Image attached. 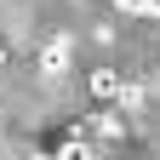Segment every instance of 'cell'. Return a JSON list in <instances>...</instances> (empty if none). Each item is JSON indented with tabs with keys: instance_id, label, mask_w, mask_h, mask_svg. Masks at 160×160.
Returning <instances> with one entry per match:
<instances>
[{
	"instance_id": "1",
	"label": "cell",
	"mask_w": 160,
	"mask_h": 160,
	"mask_svg": "<svg viewBox=\"0 0 160 160\" xmlns=\"http://www.w3.org/2000/svg\"><path fill=\"white\" fill-rule=\"evenodd\" d=\"M63 63H69V46H63V40H46V52H40V69H46V74H63Z\"/></svg>"
},
{
	"instance_id": "2",
	"label": "cell",
	"mask_w": 160,
	"mask_h": 160,
	"mask_svg": "<svg viewBox=\"0 0 160 160\" xmlns=\"http://www.w3.org/2000/svg\"><path fill=\"white\" fill-rule=\"evenodd\" d=\"M52 160H97V154H92V143H86V137H63Z\"/></svg>"
},
{
	"instance_id": "3",
	"label": "cell",
	"mask_w": 160,
	"mask_h": 160,
	"mask_svg": "<svg viewBox=\"0 0 160 160\" xmlns=\"http://www.w3.org/2000/svg\"><path fill=\"white\" fill-rule=\"evenodd\" d=\"M114 86H120V74H114V69H97V74H92V92H97V97H109Z\"/></svg>"
},
{
	"instance_id": "4",
	"label": "cell",
	"mask_w": 160,
	"mask_h": 160,
	"mask_svg": "<svg viewBox=\"0 0 160 160\" xmlns=\"http://www.w3.org/2000/svg\"><path fill=\"white\" fill-rule=\"evenodd\" d=\"M120 6H137V12H160V0H120Z\"/></svg>"
},
{
	"instance_id": "5",
	"label": "cell",
	"mask_w": 160,
	"mask_h": 160,
	"mask_svg": "<svg viewBox=\"0 0 160 160\" xmlns=\"http://www.w3.org/2000/svg\"><path fill=\"white\" fill-rule=\"evenodd\" d=\"M0 69H6V40H0Z\"/></svg>"
}]
</instances>
